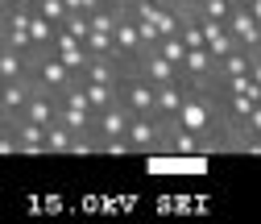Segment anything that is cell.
Returning a JSON list of instances; mask_svg holds the SVG:
<instances>
[{"instance_id":"ac0fdd59","label":"cell","mask_w":261,"mask_h":224,"mask_svg":"<svg viewBox=\"0 0 261 224\" xmlns=\"http://www.w3.org/2000/svg\"><path fill=\"white\" fill-rule=\"evenodd\" d=\"M13 9H29V13H34V9H38V0H13Z\"/></svg>"},{"instance_id":"ffe728a7","label":"cell","mask_w":261,"mask_h":224,"mask_svg":"<svg viewBox=\"0 0 261 224\" xmlns=\"http://www.w3.org/2000/svg\"><path fill=\"white\" fill-rule=\"evenodd\" d=\"M153 5H178L182 9V0H153Z\"/></svg>"},{"instance_id":"7c38bea8","label":"cell","mask_w":261,"mask_h":224,"mask_svg":"<svg viewBox=\"0 0 261 224\" xmlns=\"http://www.w3.org/2000/svg\"><path fill=\"white\" fill-rule=\"evenodd\" d=\"M46 154H54V158L58 154H75V133L62 120H54L50 129H46Z\"/></svg>"},{"instance_id":"6da1fadb","label":"cell","mask_w":261,"mask_h":224,"mask_svg":"<svg viewBox=\"0 0 261 224\" xmlns=\"http://www.w3.org/2000/svg\"><path fill=\"white\" fill-rule=\"evenodd\" d=\"M75 79H79V75H75L54 50H42V54L34 58V87H38V91H46V95H62Z\"/></svg>"},{"instance_id":"8fae6325","label":"cell","mask_w":261,"mask_h":224,"mask_svg":"<svg viewBox=\"0 0 261 224\" xmlns=\"http://www.w3.org/2000/svg\"><path fill=\"white\" fill-rule=\"evenodd\" d=\"M54 34H58V25L46 21L42 13H29V38H34V50H54Z\"/></svg>"},{"instance_id":"9a60e30c","label":"cell","mask_w":261,"mask_h":224,"mask_svg":"<svg viewBox=\"0 0 261 224\" xmlns=\"http://www.w3.org/2000/svg\"><path fill=\"white\" fill-rule=\"evenodd\" d=\"M100 5H108V0H67V13H95Z\"/></svg>"},{"instance_id":"ba28073f","label":"cell","mask_w":261,"mask_h":224,"mask_svg":"<svg viewBox=\"0 0 261 224\" xmlns=\"http://www.w3.org/2000/svg\"><path fill=\"white\" fill-rule=\"evenodd\" d=\"M34 58L38 54H25L9 42H0V83L5 79H21V75H34Z\"/></svg>"},{"instance_id":"d6986e66","label":"cell","mask_w":261,"mask_h":224,"mask_svg":"<svg viewBox=\"0 0 261 224\" xmlns=\"http://www.w3.org/2000/svg\"><path fill=\"white\" fill-rule=\"evenodd\" d=\"M249 54H253V58H261V38H257V42L249 46Z\"/></svg>"},{"instance_id":"8992f818","label":"cell","mask_w":261,"mask_h":224,"mask_svg":"<svg viewBox=\"0 0 261 224\" xmlns=\"http://www.w3.org/2000/svg\"><path fill=\"white\" fill-rule=\"evenodd\" d=\"M5 125L13 129V137H17L21 154H46V125L25 120V116H13V120H5Z\"/></svg>"},{"instance_id":"3957f363","label":"cell","mask_w":261,"mask_h":224,"mask_svg":"<svg viewBox=\"0 0 261 224\" xmlns=\"http://www.w3.org/2000/svg\"><path fill=\"white\" fill-rule=\"evenodd\" d=\"M120 104L128 108V116H153V83L141 79L137 71L124 67V79H120Z\"/></svg>"},{"instance_id":"9c48e42d","label":"cell","mask_w":261,"mask_h":224,"mask_svg":"<svg viewBox=\"0 0 261 224\" xmlns=\"http://www.w3.org/2000/svg\"><path fill=\"white\" fill-rule=\"evenodd\" d=\"M224 25H228V34L237 38V46H245V50L261 38V25L253 21V13H249L245 5H232V13H228V21H224Z\"/></svg>"},{"instance_id":"5bb4252c","label":"cell","mask_w":261,"mask_h":224,"mask_svg":"<svg viewBox=\"0 0 261 224\" xmlns=\"http://www.w3.org/2000/svg\"><path fill=\"white\" fill-rule=\"evenodd\" d=\"M34 13H42V17L54 21V25H62V21H67V0H38Z\"/></svg>"},{"instance_id":"e0dca14e","label":"cell","mask_w":261,"mask_h":224,"mask_svg":"<svg viewBox=\"0 0 261 224\" xmlns=\"http://www.w3.org/2000/svg\"><path fill=\"white\" fill-rule=\"evenodd\" d=\"M245 9H249V13H253V21L261 25V0H249V5H245Z\"/></svg>"},{"instance_id":"2e32d148","label":"cell","mask_w":261,"mask_h":224,"mask_svg":"<svg viewBox=\"0 0 261 224\" xmlns=\"http://www.w3.org/2000/svg\"><path fill=\"white\" fill-rule=\"evenodd\" d=\"M249 58H253V54H249ZM249 79H253V83H261V58H253V62H249Z\"/></svg>"},{"instance_id":"7a4b0ae2","label":"cell","mask_w":261,"mask_h":224,"mask_svg":"<svg viewBox=\"0 0 261 224\" xmlns=\"http://www.w3.org/2000/svg\"><path fill=\"white\" fill-rule=\"evenodd\" d=\"M124 141H128V154H158V150L170 154V133L158 116H133Z\"/></svg>"},{"instance_id":"277c9868","label":"cell","mask_w":261,"mask_h":224,"mask_svg":"<svg viewBox=\"0 0 261 224\" xmlns=\"http://www.w3.org/2000/svg\"><path fill=\"white\" fill-rule=\"evenodd\" d=\"M34 75H21V79H5L0 83V120H13L21 116V108L29 104V95H34Z\"/></svg>"},{"instance_id":"30bf717a","label":"cell","mask_w":261,"mask_h":224,"mask_svg":"<svg viewBox=\"0 0 261 224\" xmlns=\"http://www.w3.org/2000/svg\"><path fill=\"white\" fill-rule=\"evenodd\" d=\"M58 95H46V91H34V95H29V104L21 108V116L25 120H38V125H46V129H50V125L58 120Z\"/></svg>"},{"instance_id":"5b68a950","label":"cell","mask_w":261,"mask_h":224,"mask_svg":"<svg viewBox=\"0 0 261 224\" xmlns=\"http://www.w3.org/2000/svg\"><path fill=\"white\" fill-rule=\"evenodd\" d=\"M187 91H191V83H187V79L158 83V87H153V116L174 120V116H178V108H182V100H187Z\"/></svg>"},{"instance_id":"4fadbf2b","label":"cell","mask_w":261,"mask_h":224,"mask_svg":"<svg viewBox=\"0 0 261 224\" xmlns=\"http://www.w3.org/2000/svg\"><path fill=\"white\" fill-rule=\"evenodd\" d=\"M158 50L166 54L174 67H182V58H187V46H182V38L178 34H166V38H158Z\"/></svg>"},{"instance_id":"52a82bcc","label":"cell","mask_w":261,"mask_h":224,"mask_svg":"<svg viewBox=\"0 0 261 224\" xmlns=\"http://www.w3.org/2000/svg\"><path fill=\"white\" fill-rule=\"evenodd\" d=\"M54 54L67 62V67L75 71V75H83V67H87V58H91V50L75 38V34H67V29L58 25V34H54Z\"/></svg>"}]
</instances>
